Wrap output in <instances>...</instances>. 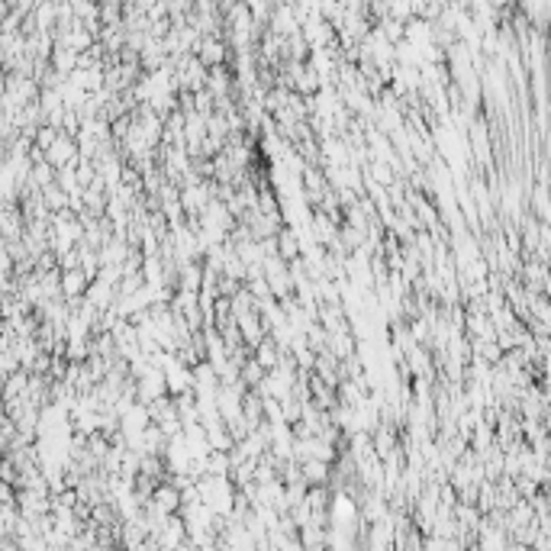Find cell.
<instances>
[{"mask_svg": "<svg viewBox=\"0 0 551 551\" xmlns=\"http://www.w3.org/2000/svg\"><path fill=\"white\" fill-rule=\"evenodd\" d=\"M200 58H203V65H219L226 58V49L219 42L207 39V42H200Z\"/></svg>", "mask_w": 551, "mask_h": 551, "instance_id": "cell-2", "label": "cell"}, {"mask_svg": "<svg viewBox=\"0 0 551 551\" xmlns=\"http://www.w3.org/2000/svg\"><path fill=\"white\" fill-rule=\"evenodd\" d=\"M81 158V146H77V136L71 133H58V139L45 148V161H52L55 168H68V165H77Z\"/></svg>", "mask_w": 551, "mask_h": 551, "instance_id": "cell-1", "label": "cell"}]
</instances>
